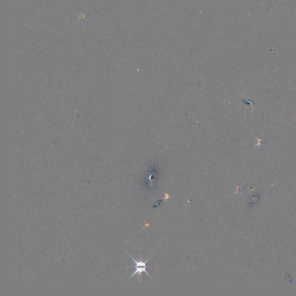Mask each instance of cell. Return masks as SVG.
I'll list each match as a JSON object with an SVG mask.
<instances>
[{
	"label": "cell",
	"mask_w": 296,
	"mask_h": 296,
	"mask_svg": "<svg viewBox=\"0 0 296 296\" xmlns=\"http://www.w3.org/2000/svg\"><path fill=\"white\" fill-rule=\"evenodd\" d=\"M127 254H128V256L131 258V259H132V260L135 262V263H136V266H135V267H135V268H136V271H135V272L132 274V275H131V276L129 278V279H131V278H132L133 276H134V275H136V274H138V276H139V278H141V277H142V273H144H144H145L146 274H147L148 275H149V276H150V277L153 279L152 277V276H151V275H150V274L147 272V271H146V268H147V267H151L150 266H147V265H146L147 262H148L149 261V259H148V260H146V261H145V262L142 261H138L136 260L134 258H133L132 257H131V256L130 254H128V253H127Z\"/></svg>",
	"instance_id": "6da1fadb"
},
{
	"label": "cell",
	"mask_w": 296,
	"mask_h": 296,
	"mask_svg": "<svg viewBox=\"0 0 296 296\" xmlns=\"http://www.w3.org/2000/svg\"><path fill=\"white\" fill-rule=\"evenodd\" d=\"M170 197H170V195H168V194H165V198H164V199H169V198H170Z\"/></svg>",
	"instance_id": "7a4b0ae2"
}]
</instances>
